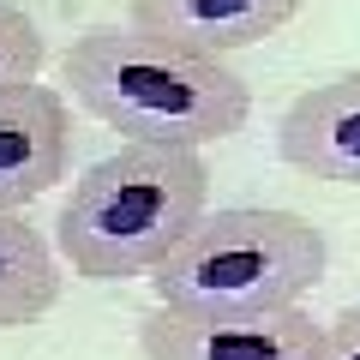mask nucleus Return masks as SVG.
I'll use <instances>...</instances> for the list:
<instances>
[{
  "label": "nucleus",
  "instance_id": "obj_1",
  "mask_svg": "<svg viewBox=\"0 0 360 360\" xmlns=\"http://www.w3.org/2000/svg\"><path fill=\"white\" fill-rule=\"evenodd\" d=\"M66 84L78 108L127 144H217L252 115V84L217 54L174 49L139 25H96L66 49Z\"/></svg>",
  "mask_w": 360,
  "mask_h": 360
},
{
  "label": "nucleus",
  "instance_id": "obj_2",
  "mask_svg": "<svg viewBox=\"0 0 360 360\" xmlns=\"http://www.w3.org/2000/svg\"><path fill=\"white\" fill-rule=\"evenodd\" d=\"M205 156L186 144H120L90 162L60 205V240L72 276L84 283H127L150 276L198 222L210 217Z\"/></svg>",
  "mask_w": 360,
  "mask_h": 360
},
{
  "label": "nucleus",
  "instance_id": "obj_3",
  "mask_svg": "<svg viewBox=\"0 0 360 360\" xmlns=\"http://www.w3.org/2000/svg\"><path fill=\"white\" fill-rule=\"evenodd\" d=\"M324 264H330L324 229L307 222L300 210L229 205V210H210L150 270V288L162 307L276 312V307H300L324 283Z\"/></svg>",
  "mask_w": 360,
  "mask_h": 360
},
{
  "label": "nucleus",
  "instance_id": "obj_4",
  "mask_svg": "<svg viewBox=\"0 0 360 360\" xmlns=\"http://www.w3.org/2000/svg\"><path fill=\"white\" fill-rule=\"evenodd\" d=\"M319 330L307 307L276 312H193L156 300L139 319L144 360H312Z\"/></svg>",
  "mask_w": 360,
  "mask_h": 360
},
{
  "label": "nucleus",
  "instance_id": "obj_5",
  "mask_svg": "<svg viewBox=\"0 0 360 360\" xmlns=\"http://www.w3.org/2000/svg\"><path fill=\"white\" fill-rule=\"evenodd\" d=\"M72 168V120L66 96L49 84L0 90V210H25L54 193Z\"/></svg>",
  "mask_w": 360,
  "mask_h": 360
},
{
  "label": "nucleus",
  "instance_id": "obj_6",
  "mask_svg": "<svg viewBox=\"0 0 360 360\" xmlns=\"http://www.w3.org/2000/svg\"><path fill=\"white\" fill-rule=\"evenodd\" d=\"M276 150L295 174L360 186V72L324 78L307 96H295L276 132Z\"/></svg>",
  "mask_w": 360,
  "mask_h": 360
},
{
  "label": "nucleus",
  "instance_id": "obj_7",
  "mask_svg": "<svg viewBox=\"0 0 360 360\" xmlns=\"http://www.w3.org/2000/svg\"><path fill=\"white\" fill-rule=\"evenodd\" d=\"M307 0H132V25L193 54H234L276 37Z\"/></svg>",
  "mask_w": 360,
  "mask_h": 360
},
{
  "label": "nucleus",
  "instance_id": "obj_8",
  "mask_svg": "<svg viewBox=\"0 0 360 360\" xmlns=\"http://www.w3.org/2000/svg\"><path fill=\"white\" fill-rule=\"evenodd\" d=\"M54 300H60V264L42 229L25 210H0V330L37 324Z\"/></svg>",
  "mask_w": 360,
  "mask_h": 360
},
{
  "label": "nucleus",
  "instance_id": "obj_9",
  "mask_svg": "<svg viewBox=\"0 0 360 360\" xmlns=\"http://www.w3.org/2000/svg\"><path fill=\"white\" fill-rule=\"evenodd\" d=\"M42 60H49V42H42L37 18L13 0H0V90H18V84H37Z\"/></svg>",
  "mask_w": 360,
  "mask_h": 360
},
{
  "label": "nucleus",
  "instance_id": "obj_10",
  "mask_svg": "<svg viewBox=\"0 0 360 360\" xmlns=\"http://www.w3.org/2000/svg\"><path fill=\"white\" fill-rule=\"evenodd\" d=\"M312 360H360V307H342L330 324H324Z\"/></svg>",
  "mask_w": 360,
  "mask_h": 360
}]
</instances>
